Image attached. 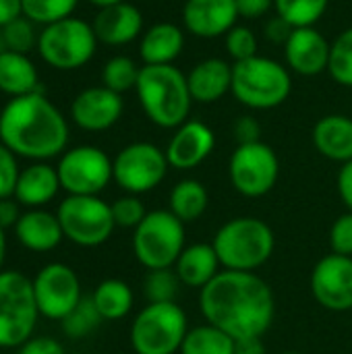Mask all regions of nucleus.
<instances>
[{
  "label": "nucleus",
  "instance_id": "29",
  "mask_svg": "<svg viewBox=\"0 0 352 354\" xmlns=\"http://www.w3.org/2000/svg\"><path fill=\"white\" fill-rule=\"evenodd\" d=\"M168 209L183 222V224H191L197 222L207 205H210V195L207 189L203 187V183L195 180V178H185L178 180L168 197Z\"/></svg>",
  "mask_w": 352,
  "mask_h": 354
},
{
  "label": "nucleus",
  "instance_id": "26",
  "mask_svg": "<svg viewBox=\"0 0 352 354\" xmlns=\"http://www.w3.org/2000/svg\"><path fill=\"white\" fill-rule=\"evenodd\" d=\"M185 48V29L174 23H156L147 27L139 41L143 64H172Z\"/></svg>",
  "mask_w": 352,
  "mask_h": 354
},
{
  "label": "nucleus",
  "instance_id": "23",
  "mask_svg": "<svg viewBox=\"0 0 352 354\" xmlns=\"http://www.w3.org/2000/svg\"><path fill=\"white\" fill-rule=\"evenodd\" d=\"M58 170L44 162H33L31 166L19 172V180L15 187V199L27 209H37L48 205L60 191Z\"/></svg>",
  "mask_w": 352,
  "mask_h": 354
},
{
  "label": "nucleus",
  "instance_id": "49",
  "mask_svg": "<svg viewBox=\"0 0 352 354\" xmlns=\"http://www.w3.org/2000/svg\"><path fill=\"white\" fill-rule=\"evenodd\" d=\"M234 354H268L263 338H247L234 342Z\"/></svg>",
  "mask_w": 352,
  "mask_h": 354
},
{
  "label": "nucleus",
  "instance_id": "46",
  "mask_svg": "<svg viewBox=\"0 0 352 354\" xmlns=\"http://www.w3.org/2000/svg\"><path fill=\"white\" fill-rule=\"evenodd\" d=\"M19 201L15 197H6V199H0V226L6 230V228H15L19 218H21V209H19Z\"/></svg>",
  "mask_w": 352,
  "mask_h": 354
},
{
  "label": "nucleus",
  "instance_id": "39",
  "mask_svg": "<svg viewBox=\"0 0 352 354\" xmlns=\"http://www.w3.org/2000/svg\"><path fill=\"white\" fill-rule=\"evenodd\" d=\"M226 52L228 56L234 60V62H241V60H247V58H253L257 56V37L255 33L247 27V25H234L226 35Z\"/></svg>",
  "mask_w": 352,
  "mask_h": 354
},
{
  "label": "nucleus",
  "instance_id": "41",
  "mask_svg": "<svg viewBox=\"0 0 352 354\" xmlns=\"http://www.w3.org/2000/svg\"><path fill=\"white\" fill-rule=\"evenodd\" d=\"M330 247L332 253L352 257V212L342 214L330 228Z\"/></svg>",
  "mask_w": 352,
  "mask_h": 354
},
{
  "label": "nucleus",
  "instance_id": "28",
  "mask_svg": "<svg viewBox=\"0 0 352 354\" xmlns=\"http://www.w3.org/2000/svg\"><path fill=\"white\" fill-rule=\"evenodd\" d=\"M91 301L104 322H118L131 313L135 295H133V288L124 280L108 278L95 286Z\"/></svg>",
  "mask_w": 352,
  "mask_h": 354
},
{
  "label": "nucleus",
  "instance_id": "22",
  "mask_svg": "<svg viewBox=\"0 0 352 354\" xmlns=\"http://www.w3.org/2000/svg\"><path fill=\"white\" fill-rule=\"evenodd\" d=\"M15 236L25 249H29L33 253L54 251L60 245V241L64 239L58 216L50 214L41 207L27 209L21 214V218L15 226Z\"/></svg>",
  "mask_w": 352,
  "mask_h": 354
},
{
  "label": "nucleus",
  "instance_id": "32",
  "mask_svg": "<svg viewBox=\"0 0 352 354\" xmlns=\"http://www.w3.org/2000/svg\"><path fill=\"white\" fill-rule=\"evenodd\" d=\"M139 73H141V66H137L133 58L112 56L102 68V81H104V87L122 95L124 91L137 87Z\"/></svg>",
  "mask_w": 352,
  "mask_h": 354
},
{
  "label": "nucleus",
  "instance_id": "18",
  "mask_svg": "<svg viewBox=\"0 0 352 354\" xmlns=\"http://www.w3.org/2000/svg\"><path fill=\"white\" fill-rule=\"evenodd\" d=\"M332 44L315 27H295L284 44V58L290 71L303 77H315L328 71Z\"/></svg>",
  "mask_w": 352,
  "mask_h": 354
},
{
  "label": "nucleus",
  "instance_id": "40",
  "mask_svg": "<svg viewBox=\"0 0 352 354\" xmlns=\"http://www.w3.org/2000/svg\"><path fill=\"white\" fill-rule=\"evenodd\" d=\"M19 172L21 170L17 164V156L4 143H0V199L15 195Z\"/></svg>",
  "mask_w": 352,
  "mask_h": 354
},
{
  "label": "nucleus",
  "instance_id": "35",
  "mask_svg": "<svg viewBox=\"0 0 352 354\" xmlns=\"http://www.w3.org/2000/svg\"><path fill=\"white\" fill-rule=\"evenodd\" d=\"M328 73L338 85L352 87V27L344 29L332 41Z\"/></svg>",
  "mask_w": 352,
  "mask_h": 354
},
{
  "label": "nucleus",
  "instance_id": "27",
  "mask_svg": "<svg viewBox=\"0 0 352 354\" xmlns=\"http://www.w3.org/2000/svg\"><path fill=\"white\" fill-rule=\"evenodd\" d=\"M37 68L27 58V54L6 50L0 54V91L12 97H21L27 93H37ZM44 93V91H41Z\"/></svg>",
  "mask_w": 352,
  "mask_h": 354
},
{
  "label": "nucleus",
  "instance_id": "30",
  "mask_svg": "<svg viewBox=\"0 0 352 354\" xmlns=\"http://www.w3.org/2000/svg\"><path fill=\"white\" fill-rule=\"evenodd\" d=\"M180 354H234V340L212 324L187 332Z\"/></svg>",
  "mask_w": 352,
  "mask_h": 354
},
{
  "label": "nucleus",
  "instance_id": "19",
  "mask_svg": "<svg viewBox=\"0 0 352 354\" xmlns=\"http://www.w3.org/2000/svg\"><path fill=\"white\" fill-rule=\"evenodd\" d=\"M239 19L234 0H187L183 6L185 29L203 39L226 35Z\"/></svg>",
  "mask_w": 352,
  "mask_h": 354
},
{
  "label": "nucleus",
  "instance_id": "3",
  "mask_svg": "<svg viewBox=\"0 0 352 354\" xmlns=\"http://www.w3.org/2000/svg\"><path fill=\"white\" fill-rule=\"evenodd\" d=\"M135 91L145 116L156 127L178 129L189 120L193 97L187 75L174 64H143Z\"/></svg>",
  "mask_w": 352,
  "mask_h": 354
},
{
  "label": "nucleus",
  "instance_id": "16",
  "mask_svg": "<svg viewBox=\"0 0 352 354\" xmlns=\"http://www.w3.org/2000/svg\"><path fill=\"white\" fill-rule=\"evenodd\" d=\"M124 104L120 93L100 85V87H87L71 104V116L73 122L89 133H102L112 129L120 116H122Z\"/></svg>",
  "mask_w": 352,
  "mask_h": 354
},
{
  "label": "nucleus",
  "instance_id": "31",
  "mask_svg": "<svg viewBox=\"0 0 352 354\" xmlns=\"http://www.w3.org/2000/svg\"><path fill=\"white\" fill-rule=\"evenodd\" d=\"M330 0H274V10L293 27H313L328 10Z\"/></svg>",
  "mask_w": 352,
  "mask_h": 354
},
{
  "label": "nucleus",
  "instance_id": "14",
  "mask_svg": "<svg viewBox=\"0 0 352 354\" xmlns=\"http://www.w3.org/2000/svg\"><path fill=\"white\" fill-rule=\"evenodd\" d=\"M31 282L39 315L52 322H62L83 299L79 276L66 263L44 266Z\"/></svg>",
  "mask_w": 352,
  "mask_h": 354
},
{
  "label": "nucleus",
  "instance_id": "43",
  "mask_svg": "<svg viewBox=\"0 0 352 354\" xmlns=\"http://www.w3.org/2000/svg\"><path fill=\"white\" fill-rule=\"evenodd\" d=\"M17 354H64V346L50 336H31L25 344L19 346Z\"/></svg>",
  "mask_w": 352,
  "mask_h": 354
},
{
  "label": "nucleus",
  "instance_id": "37",
  "mask_svg": "<svg viewBox=\"0 0 352 354\" xmlns=\"http://www.w3.org/2000/svg\"><path fill=\"white\" fill-rule=\"evenodd\" d=\"M4 39H6V48L10 52H19V54H27L39 37H35V29H33V21L27 17H17L15 21L6 23L2 27Z\"/></svg>",
  "mask_w": 352,
  "mask_h": 354
},
{
  "label": "nucleus",
  "instance_id": "4",
  "mask_svg": "<svg viewBox=\"0 0 352 354\" xmlns=\"http://www.w3.org/2000/svg\"><path fill=\"white\" fill-rule=\"evenodd\" d=\"M212 245L224 270L255 272L272 257L276 239L268 222L253 216H241L222 224Z\"/></svg>",
  "mask_w": 352,
  "mask_h": 354
},
{
  "label": "nucleus",
  "instance_id": "10",
  "mask_svg": "<svg viewBox=\"0 0 352 354\" xmlns=\"http://www.w3.org/2000/svg\"><path fill=\"white\" fill-rule=\"evenodd\" d=\"M56 216L64 239L85 249L104 245L116 228L112 207L100 195H68L60 201Z\"/></svg>",
  "mask_w": 352,
  "mask_h": 354
},
{
  "label": "nucleus",
  "instance_id": "15",
  "mask_svg": "<svg viewBox=\"0 0 352 354\" xmlns=\"http://www.w3.org/2000/svg\"><path fill=\"white\" fill-rule=\"evenodd\" d=\"M311 295L328 311L344 313L352 309V257L330 253L311 272Z\"/></svg>",
  "mask_w": 352,
  "mask_h": 354
},
{
  "label": "nucleus",
  "instance_id": "12",
  "mask_svg": "<svg viewBox=\"0 0 352 354\" xmlns=\"http://www.w3.org/2000/svg\"><path fill=\"white\" fill-rule=\"evenodd\" d=\"M228 176L237 193L257 199L276 187L280 176V160L263 141L237 145L228 162Z\"/></svg>",
  "mask_w": 352,
  "mask_h": 354
},
{
  "label": "nucleus",
  "instance_id": "8",
  "mask_svg": "<svg viewBox=\"0 0 352 354\" xmlns=\"http://www.w3.org/2000/svg\"><path fill=\"white\" fill-rule=\"evenodd\" d=\"M39 311L33 297V282L17 272H0V348L25 344L37 324Z\"/></svg>",
  "mask_w": 352,
  "mask_h": 354
},
{
  "label": "nucleus",
  "instance_id": "33",
  "mask_svg": "<svg viewBox=\"0 0 352 354\" xmlns=\"http://www.w3.org/2000/svg\"><path fill=\"white\" fill-rule=\"evenodd\" d=\"M180 280L172 268L166 270H147L143 280V292L147 303H176Z\"/></svg>",
  "mask_w": 352,
  "mask_h": 354
},
{
  "label": "nucleus",
  "instance_id": "50",
  "mask_svg": "<svg viewBox=\"0 0 352 354\" xmlns=\"http://www.w3.org/2000/svg\"><path fill=\"white\" fill-rule=\"evenodd\" d=\"M4 259H6V232H4V228L0 226V272H2Z\"/></svg>",
  "mask_w": 352,
  "mask_h": 354
},
{
  "label": "nucleus",
  "instance_id": "52",
  "mask_svg": "<svg viewBox=\"0 0 352 354\" xmlns=\"http://www.w3.org/2000/svg\"><path fill=\"white\" fill-rule=\"evenodd\" d=\"M8 48H6V39H4V33H2V27H0V54H4Z\"/></svg>",
  "mask_w": 352,
  "mask_h": 354
},
{
  "label": "nucleus",
  "instance_id": "24",
  "mask_svg": "<svg viewBox=\"0 0 352 354\" xmlns=\"http://www.w3.org/2000/svg\"><path fill=\"white\" fill-rule=\"evenodd\" d=\"M315 149L332 160L346 164L352 160V118L344 114H328L319 118L311 133Z\"/></svg>",
  "mask_w": 352,
  "mask_h": 354
},
{
  "label": "nucleus",
  "instance_id": "1",
  "mask_svg": "<svg viewBox=\"0 0 352 354\" xmlns=\"http://www.w3.org/2000/svg\"><path fill=\"white\" fill-rule=\"evenodd\" d=\"M199 307L207 324L234 342L263 338L272 328L276 303L270 284L255 272L222 270L199 292Z\"/></svg>",
  "mask_w": 352,
  "mask_h": 354
},
{
  "label": "nucleus",
  "instance_id": "36",
  "mask_svg": "<svg viewBox=\"0 0 352 354\" xmlns=\"http://www.w3.org/2000/svg\"><path fill=\"white\" fill-rule=\"evenodd\" d=\"M79 0H23V15L33 23L50 25L54 21L73 17Z\"/></svg>",
  "mask_w": 352,
  "mask_h": 354
},
{
  "label": "nucleus",
  "instance_id": "51",
  "mask_svg": "<svg viewBox=\"0 0 352 354\" xmlns=\"http://www.w3.org/2000/svg\"><path fill=\"white\" fill-rule=\"evenodd\" d=\"M91 4H95L98 8H104V6H112V4H118L122 0H89Z\"/></svg>",
  "mask_w": 352,
  "mask_h": 354
},
{
  "label": "nucleus",
  "instance_id": "45",
  "mask_svg": "<svg viewBox=\"0 0 352 354\" xmlns=\"http://www.w3.org/2000/svg\"><path fill=\"white\" fill-rule=\"evenodd\" d=\"M237 2V10L241 19H261L263 15L270 12V8H274V0H234Z\"/></svg>",
  "mask_w": 352,
  "mask_h": 354
},
{
  "label": "nucleus",
  "instance_id": "13",
  "mask_svg": "<svg viewBox=\"0 0 352 354\" xmlns=\"http://www.w3.org/2000/svg\"><path fill=\"white\" fill-rule=\"evenodd\" d=\"M60 187L68 195H100L114 180L112 160L93 145H79L60 156Z\"/></svg>",
  "mask_w": 352,
  "mask_h": 354
},
{
  "label": "nucleus",
  "instance_id": "11",
  "mask_svg": "<svg viewBox=\"0 0 352 354\" xmlns=\"http://www.w3.org/2000/svg\"><path fill=\"white\" fill-rule=\"evenodd\" d=\"M168 168L166 151L149 141L129 143L112 160L114 183L129 195H143L160 187Z\"/></svg>",
  "mask_w": 352,
  "mask_h": 354
},
{
  "label": "nucleus",
  "instance_id": "7",
  "mask_svg": "<svg viewBox=\"0 0 352 354\" xmlns=\"http://www.w3.org/2000/svg\"><path fill=\"white\" fill-rule=\"evenodd\" d=\"M185 224L170 209H154L135 228L133 251L145 270H166L185 251Z\"/></svg>",
  "mask_w": 352,
  "mask_h": 354
},
{
  "label": "nucleus",
  "instance_id": "25",
  "mask_svg": "<svg viewBox=\"0 0 352 354\" xmlns=\"http://www.w3.org/2000/svg\"><path fill=\"white\" fill-rule=\"evenodd\" d=\"M220 259L212 243H195L185 247L174 263L178 280L189 288H205L220 274Z\"/></svg>",
  "mask_w": 352,
  "mask_h": 354
},
{
  "label": "nucleus",
  "instance_id": "21",
  "mask_svg": "<svg viewBox=\"0 0 352 354\" xmlns=\"http://www.w3.org/2000/svg\"><path fill=\"white\" fill-rule=\"evenodd\" d=\"M193 102L214 104L232 91V64L224 58H205L187 75Z\"/></svg>",
  "mask_w": 352,
  "mask_h": 354
},
{
  "label": "nucleus",
  "instance_id": "47",
  "mask_svg": "<svg viewBox=\"0 0 352 354\" xmlns=\"http://www.w3.org/2000/svg\"><path fill=\"white\" fill-rule=\"evenodd\" d=\"M338 193H340V199L346 205V209L352 212V160L342 164V168L338 172Z\"/></svg>",
  "mask_w": 352,
  "mask_h": 354
},
{
  "label": "nucleus",
  "instance_id": "48",
  "mask_svg": "<svg viewBox=\"0 0 352 354\" xmlns=\"http://www.w3.org/2000/svg\"><path fill=\"white\" fill-rule=\"evenodd\" d=\"M23 15V0H0V27Z\"/></svg>",
  "mask_w": 352,
  "mask_h": 354
},
{
  "label": "nucleus",
  "instance_id": "17",
  "mask_svg": "<svg viewBox=\"0 0 352 354\" xmlns=\"http://www.w3.org/2000/svg\"><path fill=\"white\" fill-rule=\"evenodd\" d=\"M216 147L214 131L201 120H187L178 129L166 147V158L170 168L193 170L201 166Z\"/></svg>",
  "mask_w": 352,
  "mask_h": 354
},
{
  "label": "nucleus",
  "instance_id": "42",
  "mask_svg": "<svg viewBox=\"0 0 352 354\" xmlns=\"http://www.w3.org/2000/svg\"><path fill=\"white\" fill-rule=\"evenodd\" d=\"M232 135L239 145L261 141V127L255 116H241L232 124Z\"/></svg>",
  "mask_w": 352,
  "mask_h": 354
},
{
  "label": "nucleus",
  "instance_id": "34",
  "mask_svg": "<svg viewBox=\"0 0 352 354\" xmlns=\"http://www.w3.org/2000/svg\"><path fill=\"white\" fill-rule=\"evenodd\" d=\"M102 315L98 313L91 297L89 299H81L79 305L60 322L62 324V332L73 338V340H79V338H85L89 336L100 324H102Z\"/></svg>",
  "mask_w": 352,
  "mask_h": 354
},
{
  "label": "nucleus",
  "instance_id": "9",
  "mask_svg": "<svg viewBox=\"0 0 352 354\" xmlns=\"http://www.w3.org/2000/svg\"><path fill=\"white\" fill-rule=\"evenodd\" d=\"M98 48L93 27L77 17H66L44 27L37 39L39 56L58 71H75L85 66Z\"/></svg>",
  "mask_w": 352,
  "mask_h": 354
},
{
  "label": "nucleus",
  "instance_id": "38",
  "mask_svg": "<svg viewBox=\"0 0 352 354\" xmlns=\"http://www.w3.org/2000/svg\"><path fill=\"white\" fill-rule=\"evenodd\" d=\"M110 207H112V218H114L116 228L135 230L143 222V218L147 216L145 205L139 199V195H129L127 193L124 197H118L114 203H110Z\"/></svg>",
  "mask_w": 352,
  "mask_h": 354
},
{
  "label": "nucleus",
  "instance_id": "53",
  "mask_svg": "<svg viewBox=\"0 0 352 354\" xmlns=\"http://www.w3.org/2000/svg\"><path fill=\"white\" fill-rule=\"evenodd\" d=\"M282 354H301V353H293V351H290V353H282Z\"/></svg>",
  "mask_w": 352,
  "mask_h": 354
},
{
  "label": "nucleus",
  "instance_id": "5",
  "mask_svg": "<svg viewBox=\"0 0 352 354\" xmlns=\"http://www.w3.org/2000/svg\"><path fill=\"white\" fill-rule=\"evenodd\" d=\"M293 91L290 71L266 56H253L232 64V95L251 110H272Z\"/></svg>",
  "mask_w": 352,
  "mask_h": 354
},
{
  "label": "nucleus",
  "instance_id": "2",
  "mask_svg": "<svg viewBox=\"0 0 352 354\" xmlns=\"http://www.w3.org/2000/svg\"><path fill=\"white\" fill-rule=\"evenodd\" d=\"M0 143L15 156L44 162L64 153L68 124L60 110L41 93L12 97L0 112Z\"/></svg>",
  "mask_w": 352,
  "mask_h": 354
},
{
  "label": "nucleus",
  "instance_id": "44",
  "mask_svg": "<svg viewBox=\"0 0 352 354\" xmlns=\"http://www.w3.org/2000/svg\"><path fill=\"white\" fill-rule=\"evenodd\" d=\"M293 25L290 23H286L282 17H272V19H268V23H266V27H263V33H266V37L272 41V44H278V46H284L286 41H288V37H290V33H293Z\"/></svg>",
  "mask_w": 352,
  "mask_h": 354
},
{
  "label": "nucleus",
  "instance_id": "20",
  "mask_svg": "<svg viewBox=\"0 0 352 354\" xmlns=\"http://www.w3.org/2000/svg\"><path fill=\"white\" fill-rule=\"evenodd\" d=\"M91 27L98 41L106 46H124L143 35V15L135 4L122 0L100 8Z\"/></svg>",
  "mask_w": 352,
  "mask_h": 354
},
{
  "label": "nucleus",
  "instance_id": "6",
  "mask_svg": "<svg viewBox=\"0 0 352 354\" xmlns=\"http://www.w3.org/2000/svg\"><path fill=\"white\" fill-rule=\"evenodd\" d=\"M187 332V313L176 303H147L131 326V346L137 354H176Z\"/></svg>",
  "mask_w": 352,
  "mask_h": 354
}]
</instances>
